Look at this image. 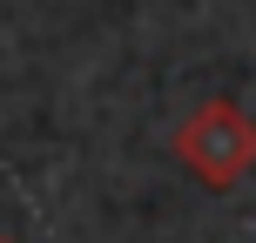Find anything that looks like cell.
Returning a JSON list of instances; mask_svg holds the SVG:
<instances>
[{
    "instance_id": "obj_2",
    "label": "cell",
    "mask_w": 256,
    "mask_h": 243,
    "mask_svg": "<svg viewBox=\"0 0 256 243\" xmlns=\"http://www.w3.org/2000/svg\"><path fill=\"white\" fill-rule=\"evenodd\" d=\"M0 243H7V236H0Z\"/></svg>"
},
{
    "instance_id": "obj_1",
    "label": "cell",
    "mask_w": 256,
    "mask_h": 243,
    "mask_svg": "<svg viewBox=\"0 0 256 243\" xmlns=\"http://www.w3.org/2000/svg\"><path fill=\"white\" fill-rule=\"evenodd\" d=\"M176 155L209 182V189H236V182L256 169V122L236 102H202L189 108V122L176 128Z\"/></svg>"
}]
</instances>
